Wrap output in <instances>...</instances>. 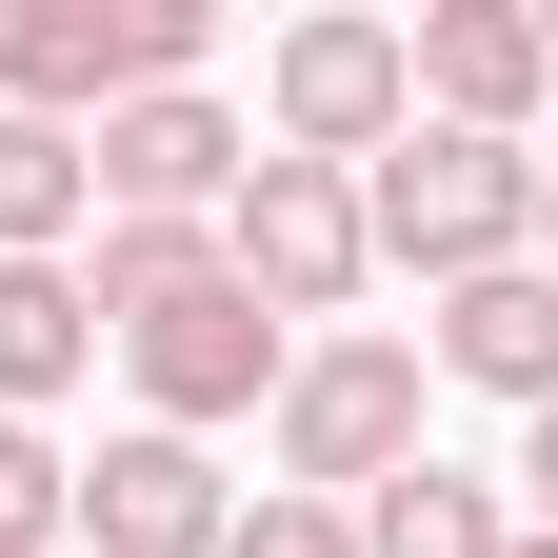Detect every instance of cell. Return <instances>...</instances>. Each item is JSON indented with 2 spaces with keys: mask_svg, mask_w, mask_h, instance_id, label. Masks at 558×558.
Segmentation results:
<instances>
[{
  "mask_svg": "<svg viewBox=\"0 0 558 558\" xmlns=\"http://www.w3.org/2000/svg\"><path fill=\"white\" fill-rule=\"evenodd\" d=\"M360 240L459 300V279L538 259V160H519V140H459V120H399L379 160H360Z\"/></svg>",
  "mask_w": 558,
  "mask_h": 558,
  "instance_id": "obj_1",
  "label": "cell"
},
{
  "mask_svg": "<svg viewBox=\"0 0 558 558\" xmlns=\"http://www.w3.org/2000/svg\"><path fill=\"white\" fill-rule=\"evenodd\" d=\"M199 0H21L0 21V120H120V100H160V81H199Z\"/></svg>",
  "mask_w": 558,
  "mask_h": 558,
  "instance_id": "obj_2",
  "label": "cell"
},
{
  "mask_svg": "<svg viewBox=\"0 0 558 558\" xmlns=\"http://www.w3.org/2000/svg\"><path fill=\"white\" fill-rule=\"evenodd\" d=\"M418 459V339H319L279 360V499H379Z\"/></svg>",
  "mask_w": 558,
  "mask_h": 558,
  "instance_id": "obj_3",
  "label": "cell"
},
{
  "mask_svg": "<svg viewBox=\"0 0 558 558\" xmlns=\"http://www.w3.org/2000/svg\"><path fill=\"white\" fill-rule=\"evenodd\" d=\"M220 279L259 319H339L379 279V240H360V180L339 160H240V199H220Z\"/></svg>",
  "mask_w": 558,
  "mask_h": 558,
  "instance_id": "obj_4",
  "label": "cell"
},
{
  "mask_svg": "<svg viewBox=\"0 0 558 558\" xmlns=\"http://www.w3.org/2000/svg\"><path fill=\"white\" fill-rule=\"evenodd\" d=\"M120 360H140V399H160V439H199V418H240V399H279V360H300V339H279V319L240 300L220 259H199L180 300H140V319H120Z\"/></svg>",
  "mask_w": 558,
  "mask_h": 558,
  "instance_id": "obj_5",
  "label": "cell"
},
{
  "mask_svg": "<svg viewBox=\"0 0 558 558\" xmlns=\"http://www.w3.org/2000/svg\"><path fill=\"white\" fill-rule=\"evenodd\" d=\"M220 519H240V478L199 459V439H100V459H60V538H100V558H220Z\"/></svg>",
  "mask_w": 558,
  "mask_h": 558,
  "instance_id": "obj_6",
  "label": "cell"
},
{
  "mask_svg": "<svg viewBox=\"0 0 558 558\" xmlns=\"http://www.w3.org/2000/svg\"><path fill=\"white\" fill-rule=\"evenodd\" d=\"M259 100H279V160H339V180H360L379 140L418 120V60H399V21H300Z\"/></svg>",
  "mask_w": 558,
  "mask_h": 558,
  "instance_id": "obj_7",
  "label": "cell"
},
{
  "mask_svg": "<svg viewBox=\"0 0 558 558\" xmlns=\"http://www.w3.org/2000/svg\"><path fill=\"white\" fill-rule=\"evenodd\" d=\"M240 160L259 140L199 100V81H160V100H120L100 140H81V180H100V220H199V199H240Z\"/></svg>",
  "mask_w": 558,
  "mask_h": 558,
  "instance_id": "obj_8",
  "label": "cell"
},
{
  "mask_svg": "<svg viewBox=\"0 0 558 558\" xmlns=\"http://www.w3.org/2000/svg\"><path fill=\"white\" fill-rule=\"evenodd\" d=\"M399 60H418V120H459V140H519V120H538V81H558L519 0H418Z\"/></svg>",
  "mask_w": 558,
  "mask_h": 558,
  "instance_id": "obj_9",
  "label": "cell"
},
{
  "mask_svg": "<svg viewBox=\"0 0 558 558\" xmlns=\"http://www.w3.org/2000/svg\"><path fill=\"white\" fill-rule=\"evenodd\" d=\"M439 379H478V399H558V279L538 259H499V279H459V300H439Z\"/></svg>",
  "mask_w": 558,
  "mask_h": 558,
  "instance_id": "obj_10",
  "label": "cell"
},
{
  "mask_svg": "<svg viewBox=\"0 0 558 558\" xmlns=\"http://www.w3.org/2000/svg\"><path fill=\"white\" fill-rule=\"evenodd\" d=\"M360 558H519V519L478 499V478H439V459H399L379 499H360Z\"/></svg>",
  "mask_w": 558,
  "mask_h": 558,
  "instance_id": "obj_11",
  "label": "cell"
},
{
  "mask_svg": "<svg viewBox=\"0 0 558 558\" xmlns=\"http://www.w3.org/2000/svg\"><path fill=\"white\" fill-rule=\"evenodd\" d=\"M81 360H100V319H81V279H60V259H0V418H21V399H60Z\"/></svg>",
  "mask_w": 558,
  "mask_h": 558,
  "instance_id": "obj_12",
  "label": "cell"
},
{
  "mask_svg": "<svg viewBox=\"0 0 558 558\" xmlns=\"http://www.w3.org/2000/svg\"><path fill=\"white\" fill-rule=\"evenodd\" d=\"M81 140H60V120H0V259H60V240H81Z\"/></svg>",
  "mask_w": 558,
  "mask_h": 558,
  "instance_id": "obj_13",
  "label": "cell"
},
{
  "mask_svg": "<svg viewBox=\"0 0 558 558\" xmlns=\"http://www.w3.org/2000/svg\"><path fill=\"white\" fill-rule=\"evenodd\" d=\"M199 259H220V240H199V220H100V279H81V319L120 339L140 300H180V279H199Z\"/></svg>",
  "mask_w": 558,
  "mask_h": 558,
  "instance_id": "obj_14",
  "label": "cell"
},
{
  "mask_svg": "<svg viewBox=\"0 0 558 558\" xmlns=\"http://www.w3.org/2000/svg\"><path fill=\"white\" fill-rule=\"evenodd\" d=\"M40 538H60V439L0 418V558H40Z\"/></svg>",
  "mask_w": 558,
  "mask_h": 558,
  "instance_id": "obj_15",
  "label": "cell"
},
{
  "mask_svg": "<svg viewBox=\"0 0 558 558\" xmlns=\"http://www.w3.org/2000/svg\"><path fill=\"white\" fill-rule=\"evenodd\" d=\"M220 558H360V519H339V499H240Z\"/></svg>",
  "mask_w": 558,
  "mask_h": 558,
  "instance_id": "obj_16",
  "label": "cell"
},
{
  "mask_svg": "<svg viewBox=\"0 0 558 558\" xmlns=\"http://www.w3.org/2000/svg\"><path fill=\"white\" fill-rule=\"evenodd\" d=\"M519 499H538V538H558V399L519 418Z\"/></svg>",
  "mask_w": 558,
  "mask_h": 558,
  "instance_id": "obj_17",
  "label": "cell"
},
{
  "mask_svg": "<svg viewBox=\"0 0 558 558\" xmlns=\"http://www.w3.org/2000/svg\"><path fill=\"white\" fill-rule=\"evenodd\" d=\"M538 279H558V160H538Z\"/></svg>",
  "mask_w": 558,
  "mask_h": 558,
  "instance_id": "obj_18",
  "label": "cell"
},
{
  "mask_svg": "<svg viewBox=\"0 0 558 558\" xmlns=\"http://www.w3.org/2000/svg\"><path fill=\"white\" fill-rule=\"evenodd\" d=\"M519 558H558V538H519Z\"/></svg>",
  "mask_w": 558,
  "mask_h": 558,
  "instance_id": "obj_19",
  "label": "cell"
}]
</instances>
